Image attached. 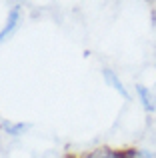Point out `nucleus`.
Returning <instances> with one entry per match:
<instances>
[{
  "instance_id": "nucleus-4",
  "label": "nucleus",
  "mask_w": 156,
  "mask_h": 158,
  "mask_svg": "<svg viewBox=\"0 0 156 158\" xmlns=\"http://www.w3.org/2000/svg\"><path fill=\"white\" fill-rule=\"evenodd\" d=\"M90 158H118L116 154H112L110 150H98V152H94Z\"/></svg>"
},
{
  "instance_id": "nucleus-1",
  "label": "nucleus",
  "mask_w": 156,
  "mask_h": 158,
  "mask_svg": "<svg viewBox=\"0 0 156 158\" xmlns=\"http://www.w3.org/2000/svg\"><path fill=\"white\" fill-rule=\"evenodd\" d=\"M18 20H20V6L16 4V6H12L10 14H8L6 24H4V28L0 30V42H2V40L6 38V36H10L12 32H14V28L18 26Z\"/></svg>"
},
{
  "instance_id": "nucleus-2",
  "label": "nucleus",
  "mask_w": 156,
  "mask_h": 158,
  "mask_svg": "<svg viewBox=\"0 0 156 158\" xmlns=\"http://www.w3.org/2000/svg\"><path fill=\"white\" fill-rule=\"evenodd\" d=\"M136 92H138V96H140V100H142L144 110H146V112H154V110H156V98H154L152 90H148L146 86L138 84V86H136Z\"/></svg>"
},
{
  "instance_id": "nucleus-3",
  "label": "nucleus",
  "mask_w": 156,
  "mask_h": 158,
  "mask_svg": "<svg viewBox=\"0 0 156 158\" xmlns=\"http://www.w3.org/2000/svg\"><path fill=\"white\" fill-rule=\"evenodd\" d=\"M102 76H104V80L108 82V84L112 86V88L116 90V92H120L122 96L126 98V100H128V98H130L128 90L124 88V84H122V82L118 80V76H116V74H114V72H112V70H110V68H104V70H102Z\"/></svg>"
}]
</instances>
